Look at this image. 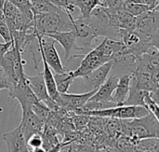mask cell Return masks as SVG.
Wrapping results in <instances>:
<instances>
[{
	"mask_svg": "<svg viewBox=\"0 0 159 152\" xmlns=\"http://www.w3.org/2000/svg\"><path fill=\"white\" fill-rule=\"evenodd\" d=\"M118 78L116 76H110L100 86L96 93L89 98V101H100V102H114L112 94L116 87Z\"/></svg>",
	"mask_w": 159,
	"mask_h": 152,
	"instance_id": "cell-17",
	"label": "cell"
},
{
	"mask_svg": "<svg viewBox=\"0 0 159 152\" xmlns=\"http://www.w3.org/2000/svg\"><path fill=\"white\" fill-rule=\"evenodd\" d=\"M149 112L140 106H116L114 107L102 109V110H94L85 112L83 115L89 117H99L103 119H116V120H133L140 119L148 115Z\"/></svg>",
	"mask_w": 159,
	"mask_h": 152,
	"instance_id": "cell-5",
	"label": "cell"
},
{
	"mask_svg": "<svg viewBox=\"0 0 159 152\" xmlns=\"http://www.w3.org/2000/svg\"><path fill=\"white\" fill-rule=\"evenodd\" d=\"M114 67V62L111 60L95 70L91 71L88 75L84 76L82 78L84 79V84L87 89V92L95 91L100 88V86L106 80L108 75L112 68Z\"/></svg>",
	"mask_w": 159,
	"mask_h": 152,
	"instance_id": "cell-15",
	"label": "cell"
},
{
	"mask_svg": "<svg viewBox=\"0 0 159 152\" xmlns=\"http://www.w3.org/2000/svg\"><path fill=\"white\" fill-rule=\"evenodd\" d=\"M21 110L22 116L20 125L24 138L27 141L31 135L43 133L45 122L42 121L31 108H21Z\"/></svg>",
	"mask_w": 159,
	"mask_h": 152,
	"instance_id": "cell-13",
	"label": "cell"
},
{
	"mask_svg": "<svg viewBox=\"0 0 159 152\" xmlns=\"http://www.w3.org/2000/svg\"><path fill=\"white\" fill-rule=\"evenodd\" d=\"M10 89V83L6 78V76L3 74V72L0 70V91L1 90H9Z\"/></svg>",
	"mask_w": 159,
	"mask_h": 152,
	"instance_id": "cell-28",
	"label": "cell"
},
{
	"mask_svg": "<svg viewBox=\"0 0 159 152\" xmlns=\"http://www.w3.org/2000/svg\"><path fill=\"white\" fill-rule=\"evenodd\" d=\"M123 136L129 138L134 145L144 138L159 137V120L152 114L133 120H123Z\"/></svg>",
	"mask_w": 159,
	"mask_h": 152,
	"instance_id": "cell-2",
	"label": "cell"
},
{
	"mask_svg": "<svg viewBox=\"0 0 159 152\" xmlns=\"http://www.w3.org/2000/svg\"><path fill=\"white\" fill-rule=\"evenodd\" d=\"M130 80H131V73L125 74L118 78L116 87L112 94V99L116 106H124L129 93Z\"/></svg>",
	"mask_w": 159,
	"mask_h": 152,
	"instance_id": "cell-18",
	"label": "cell"
},
{
	"mask_svg": "<svg viewBox=\"0 0 159 152\" xmlns=\"http://www.w3.org/2000/svg\"><path fill=\"white\" fill-rule=\"evenodd\" d=\"M124 49L119 39L105 37L103 41L83 56L80 65L73 71L74 77L83 78L91 71L111 61L113 57Z\"/></svg>",
	"mask_w": 159,
	"mask_h": 152,
	"instance_id": "cell-1",
	"label": "cell"
},
{
	"mask_svg": "<svg viewBox=\"0 0 159 152\" xmlns=\"http://www.w3.org/2000/svg\"><path fill=\"white\" fill-rule=\"evenodd\" d=\"M27 146L29 148L30 150H32L33 149H35V148H39V147H42L43 146V137H42V135L41 134H35V135H31L27 141Z\"/></svg>",
	"mask_w": 159,
	"mask_h": 152,
	"instance_id": "cell-26",
	"label": "cell"
},
{
	"mask_svg": "<svg viewBox=\"0 0 159 152\" xmlns=\"http://www.w3.org/2000/svg\"><path fill=\"white\" fill-rule=\"evenodd\" d=\"M130 85L139 90H143L158 95V75H153L146 72L132 71Z\"/></svg>",
	"mask_w": 159,
	"mask_h": 152,
	"instance_id": "cell-14",
	"label": "cell"
},
{
	"mask_svg": "<svg viewBox=\"0 0 159 152\" xmlns=\"http://www.w3.org/2000/svg\"><path fill=\"white\" fill-rule=\"evenodd\" d=\"M135 30L147 37H159V7L136 17Z\"/></svg>",
	"mask_w": 159,
	"mask_h": 152,
	"instance_id": "cell-8",
	"label": "cell"
},
{
	"mask_svg": "<svg viewBox=\"0 0 159 152\" xmlns=\"http://www.w3.org/2000/svg\"><path fill=\"white\" fill-rule=\"evenodd\" d=\"M0 36L3 38L4 42H6V43L12 41L10 31L8 29L7 22L5 21V19H4V16H3L1 9H0Z\"/></svg>",
	"mask_w": 159,
	"mask_h": 152,
	"instance_id": "cell-25",
	"label": "cell"
},
{
	"mask_svg": "<svg viewBox=\"0 0 159 152\" xmlns=\"http://www.w3.org/2000/svg\"><path fill=\"white\" fill-rule=\"evenodd\" d=\"M2 138L7 145V152H31L22 134L20 125L10 132L5 133L2 135Z\"/></svg>",
	"mask_w": 159,
	"mask_h": 152,
	"instance_id": "cell-16",
	"label": "cell"
},
{
	"mask_svg": "<svg viewBox=\"0 0 159 152\" xmlns=\"http://www.w3.org/2000/svg\"><path fill=\"white\" fill-rule=\"evenodd\" d=\"M140 3L147 6L150 9H154L159 7V0H140Z\"/></svg>",
	"mask_w": 159,
	"mask_h": 152,
	"instance_id": "cell-30",
	"label": "cell"
},
{
	"mask_svg": "<svg viewBox=\"0 0 159 152\" xmlns=\"http://www.w3.org/2000/svg\"><path fill=\"white\" fill-rule=\"evenodd\" d=\"M21 55L22 53L20 50L12 44V47L0 60L1 71L9 81L10 88L26 75L23 67L26 62L22 59Z\"/></svg>",
	"mask_w": 159,
	"mask_h": 152,
	"instance_id": "cell-4",
	"label": "cell"
},
{
	"mask_svg": "<svg viewBox=\"0 0 159 152\" xmlns=\"http://www.w3.org/2000/svg\"><path fill=\"white\" fill-rule=\"evenodd\" d=\"M12 44H13V41L11 42H4V43H1L0 42V60L3 58V56L5 55V53L12 47Z\"/></svg>",
	"mask_w": 159,
	"mask_h": 152,
	"instance_id": "cell-29",
	"label": "cell"
},
{
	"mask_svg": "<svg viewBox=\"0 0 159 152\" xmlns=\"http://www.w3.org/2000/svg\"><path fill=\"white\" fill-rule=\"evenodd\" d=\"M102 8L112 27L116 29L135 30L136 17L129 13L123 7L116 8H106L102 7Z\"/></svg>",
	"mask_w": 159,
	"mask_h": 152,
	"instance_id": "cell-10",
	"label": "cell"
},
{
	"mask_svg": "<svg viewBox=\"0 0 159 152\" xmlns=\"http://www.w3.org/2000/svg\"><path fill=\"white\" fill-rule=\"evenodd\" d=\"M129 13H130L134 17H138L143 13L151 10L147 6L141 3H125L123 7Z\"/></svg>",
	"mask_w": 159,
	"mask_h": 152,
	"instance_id": "cell-23",
	"label": "cell"
},
{
	"mask_svg": "<svg viewBox=\"0 0 159 152\" xmlns=\"http://www.w3.org/2000/svg\"><path fill=\"white\" fill-rule=\"evenodd\" d=\"M26 80H27V83H28L30 89L32 90L33 93L35 95V97L37 98L38 101L45 104L51 111L56 112L61 108L49 97L42 72H39L36 76H33V77L26 75Z\"/></svg>",
	"mask_w": 159,
	"mask_h": 152,
	"instance_id": "cell-9",
	"label": "cell"
},
{
	"mask_svg": "<svg viewBox=\"0 0 159 152\" xmlns=\"http://www.w3.org/2000/svg\"><path fill=\"white\" fill-rule=\"evenodd\" d=\"M56 89L59 93H68V89L74 82L75 78L74 77L73 71H65L63 73H54L53 74Z\"/></svg>",
	"mask_w": 159,
	"mask_h": 152,
	"instance_id": "cell-19",
	"label": "cell"
},
{
	"mask_svg": "<svg viewBox=\"0 0 159 152\" xmlns=\"http://www.w3.org/2000/svg\"><path fill=\"white\" fill-rule=\"evenodd\" d=\"M134 152H159L158 138L153 137L139 140L135 145Z\"/></svg>",
	"mask_w": 159,
	"mask_h": 152,
	"instance_id": "cell-22",
	"label": "cell"
},
{
	"mask_svg": "<svg viewBox=\"0 0 159 152\" xmlns=\"http://www.w3.org/2000/svg\"><path fill=\"white\" fill-rule=\"evenodd\" d=\"M95 91L86 92L84 93L80 94H75V93H60L59 98L55 101V103L67 111L74 112L85 106V104L89 100V98L96 93Z\"/></svg>",
	"mask_w": 159,
	"mask_h": 152,
	"instance_id": "cell-12",
	"label": "cell"
},
{
	"mask_svg": "<svg viewBox=\"0 0 159 152\" xmlns=\"http://www.w3.org/2000/svg\"><path fill=\"white\" fill-rule=\"evenodd\" d=\"M125 1H126V0H125Z\"/></svg>",
	"mask_w": 159,
	"mask_h": 152,
	"instance_id": "cell-32",
	"label": "cell"
},
{
	"mask_svg": "<svg viewBox=\"0 0 159 152\" xmlns=\"http://www.w3.org/2000/svg\"><path fill=\"white\" fill-rule=\"evenodd\" d=\"M143 107L149 112V114H152V115L155 116L157 120H159L158 103L153 99V97L151 96V93H148L145 95V97H144Z\"/></svg>",
	"mask_w": 159,
	"mask_h": 152,
	"instance_id": "cell-24",
	"label": "cell"
},
{
	"mask_svg": "<svg viewBox=\"0 0 159 152\" xmlns=\"http://www.w3.org/2000/svg\"><path fill=\"white\" fill-rule=\"evenodd\" d=\"M31 152H47V150L43 148V147H39V148H35V149H33Z\"/></svg>",
	"mask_w": 159,
	"mask_h": 152,
	"instance_id": "cell-31",
	"label": "cell"
},
{
	"mask_svg": "<svg viewBox=\"0 0 159 152\" xmlns=\"http://www.w3.org/2000/svg\"><path fill=\"white\" fill-rule=\"evenodd\" d=\"M125 0H103L102 2V6L106 8H116L124 7Z\"/></svg>",
	"mask_w": 159,
	"mask_h": 152,
	"instance_id": "cell-27",
	"label": "cell"
},
{
	"mask_svg": "<svg viewBox=\"0 0 159 152\" xmlns=\"http://www.w3.org/2000/svg\"><path fill=\"white\" fill-rule=\"evenodd\" d=\"M44 36L52 38L54 41H57L61 45L65 51V61L69 63L75 58H83L85 55L82 50L76 44V36L74 30L66 32H57L53 34H48Z\"/></svg>",
	"mask_w": 159,
	"mask_h": 152,
	"instance_id": "cell-7",
	"label": "cell"
},
{
	"mask_svg": "<svg viewBox=\"0 0 159 152\" xmlns=\"http://www.w3.org/2000/svg\"><path fill=\"white\" fill-rule=\"evenodd\" d=\"M149 92L139 90V89L135 88L134 86L130 85L129 93L128 98H127L124 106H140V107H143L144 97Z\"/></svg>",
	"mask_w": 159,
	"mask_h": 152,
	"instance_id": "cell-21",
	"label": "cell"
},
{
	"mask_svg": "<svg viewBox=\"0 0 159 152\" xmlns=\"http://www.w3.org/2000/svg\"><path fill=\"white\" fill-rule=\"evenodd\" d=\"M72 5L77 7L80 10V16L81 18H89L92 12V10L102 6L101 0H68Z\"/></svg>",
	"mask_w": 159,
	"mask_h": 152,
	"instance_id": "cell-20",
	"label": "cell"
},
{
	"mask_svg": "<svg viewBox=\"0 0 159 152\" xmlns=\"http://www.w3.org/2000/svg\"><path fill=\"white\" fill-rule=\"evenodd\" d=\"M8 96L17 100L21 108H31L35 103L38 102L27 83L26 75L8 90Z\"/></svg>",
	"mask_w": 159,
	"mask_h": 152,
	"instance_id": "cell-11",
	"label": "cell"
},
{
	"mask_svg": "<svg viewBox=\"0 0 159 152\" xmlns=\"http://www.w3.org/2000/svg\"><path fill=\"white\" fill-rule=\"evenodd\" d=\"M35 31V30H34ZM36 34V40L38 45L39 51L43 54L48 65L53 71L54 73H63L66 71L64 68L61 60L60 58V55L56 50L55 47V41L48 36H44L40 34H38L35 31Z\"/></svg>",
	"mask_w": 159,
	"mask_h": 152,
	"instance_id": "cell-6",
	"label": "cell"
},
{
	"mask_svg": "<svg viewBox=\"0 0 159 152\" xmlns=\"http://www.w3.org/2000/svg\"><path fill=\"white\" fill-rule=\"evenodd\" d=\"M73 21L74 17L72 15L61 9L34 16V30L42 36L57 32L72 31L74 30Z\"/></svg>",
	"mask_w": 159,
	"mask_h": 152,
	"instance_id": "cell-3",
	"label": "cell"
}]
</instances>
